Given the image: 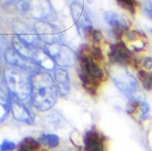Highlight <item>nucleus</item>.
Segmentation results:
<instances>
[{"label": "nucleus", "instance_id": "obj_9", "mask_svg": "<svg viewBox=\"0 0 152 151\" xmlns=\"http://www.w3.org/2000/svg\"><path fill=\"white\" fill-rule=\"evenodd\" d=\"M13 30L15 35L27 46L32 47H41L42 42L33 26H28L23 21L15 20L13 22Z\"/></svg>", "mask_w": 152, "mask_h": 151}, {"label": "nucleus", "instance_id": "obj_6", "mask_svg": "<svg viewBox=\"0 0 152 151\" xmlns=\"http://www.w3.org/2000/svg\"><path fill=\"white\" fill-rule=\"evenodd\" d=\"M70 13L71 17L76 24L77 32L81 36H90L93 31L92 22L85 10L83 5L78 1H73L70 4Z\"/></svg>", "mask_w": 152, "mask_h": 151}, {"label": "nucleus", "instance_id": "obj_1", "mask_svg": "<svg viewBox=\"0 0 152 151\" xmlns=\"http://www.w3.org/2000/svg\"><path fill=\"white\" fill-rule=\"evenodd\" d=\"M30 99L39 111L51 109L58 99V90L50 74L38 70L31 75Z\"/></svg>", "mask_w": 152, "mask_h": 151}, {"label": "nucleus", "instance_id": "obj_3", "mask_svg": "<svg viewBox=\"0 0 152 151\" xmlns=\"http://www.w3.org/2000/svg\"><path fill=\"white\" fill-rule=\"evenodd\" d=\"M18 9L24 17L36 21H54L57 19L49 0H23L18 5Z\"/></svg>", "mask_w": 152, "mask_h": 151}, {"label": "nucleus", "instance_id": "obj_13", "mask_svg": "<svg viewBox=\"0 0 152 151\" xmlns=\"http://www.w3.org/2000/svg\"><path fill=\"white\" fill-rule=\"evenodd\" d=\"M104 18L108 25L111 26L113 32L118 38H120L123 33L126 32L129 28V25L126 19L115 12L112 11L105 12Z\"/></svg>", "mask_w": 152, "mask_h": 151}, {"label": "nucleus", "instance_id": "obj_7", "mask_svg": "<svg viewBox=\"0 0 152 151\" xmlns=\"http://www.w3.org/2000/svg\"><path fill=\"white\" fill-rule=\"evenodd\" d=\"M33 27L44 46L61 42V35L58 26L51 22L36 21Z\"/></svg>", "mask_w": 152, "mask_h": 151}, {"label": "nucleus", "instance_id": "obj_23", "mask_svg": "<svg viewBox=\"0 0 152 151\" xmlns=\"http://www.w3.org/2000/svg\"><path fill=\"white\" fill-rule=\"evenodd\" d=\"M143 8L146 16L152 20V0H144Z\"/></svg>", "mask_w": 152, "mask_h": 151}, {"label": "nucleus", "instance_id": "obj_15", "mask_svg": "<svg viewBox=\"0 0 152 151\" xmlns=\"http://www.w3.org/2000/svg\"><path fill=\"white\" fill-rule=\"evenodd\" d=\"M53 78L58 90V94L61 97L67 96L70 91V80L67 71L64 68H57L55 69Z\"/></svg>", "mask_w": 152, "mask_h": 151}, {"label": "nucleus", "instance_id": "obj_19", "mask_svg": "<svg viewBox=\"0 0 152 151\" xmlns=\"http://www.w3.org/2000/svg\"><path fill=\"white\" fill-rule=\"evenodd\" d=\"M39 142L46 145L49 148H55L59 144V138L55 134H43L40 136Z\"/></svg>", "mask_w": 152, "mask_h": 151}, {"label": "nucleus", "instance_id": "obj_18", "mask_svg": "<svg viewBox=\"0 0 152 151\" xmlns=\"http://www.w3.org/2000/svg\"><path fill=\"white\" fill-rule=\"evenodd\" d=\"M40 147V143L33 138H26L19 145L18 151H37Z\"/></svg>", "mask_w": 152, "mask_h": 151}, {"label": "nucleus", "instance_id": "obj_22", "mask_svg": "<svg viewBox=\"0 0 152 151\" xmlns=\"http://www.w3.org/2000/svg\"><path fill=\"white\" fill-rule=\"evenodd\" d=\"M16 144L9 141V140H4L0 144V151H14L16 148Z\"/></svg>", "mask_w": 152, "mask_h": 151}, {"label": "nucleus", "instance_id": "obj_26", "mask_svg": "<svg viewBox=\"0 0 152 151\" xmlns=\"http://www.w3.org/2000/svg\"><path fill=\"white\" fill-rule=\"evenodd\" d=\"M143 66L146 68L148 70H150L152 68V58L150 57H147L145 58V59L143 60V63H142Z\"/></svg>", "mask_w": 152, "mask_h": 151}, {"label": "nucleus", "instance_id": "obj_12", "mask_svg": "<svg viewBox=\"0 0 152 151\" xmlns=\"http://www.w3.org/2000/svg\"><path fill=\"white\" fill-rule=\"evenodd\" d=\"M10 108L14 118L18 121L24 122L26 124H32L33 123L34 117L28 109L26 108L22 101L12 97V96H10Z\"/></svg>", "mask_w": 152, "mask_h": 151}, {"label": "nucleus", "instance_id": "obj_10", "mask_svg": "<svg viewBox=\"0 0 152 151\" xmlns=\"http://www.w3.org/2000/svg\"><path fill=\"white\" fill-rule=\"evenodd\" d=\"M85 151H106L104 136L96 129H89L84 136Z\"/></svg>", "mask_w": 152, "mask_h": 151}, {"label": "nucleus", "instance_id": "obj_8", "mask_svg": "<svg viewBox=\"0 0 152 151\" xmlns=\"http://www.w3.org/2000/svg\"><path fill=\"white\" fill-rule=\"evenodd\" d=\"M4 58L9 66L21 68V69L28 71L31 74L40 70V68L31 58L24 57L23 55L19 54L13 47H7L5 50Z\"/></svg>", "mask_w": 152, "mask_h": 151}, {"label": "nucleus", "instance_id": "obj_4", "mask_svg": "<svg viewBox=\"0 0 152 151\" xmlns=\"http://www.w3.org/2000/svg\"><path fill=\"white\" fill-rule=\"evenodd\" d=\"M112 79L117 88L129 100H135L137 102L145 101L144 95L139 88L137 79L127 70L115 72V75L112 76Z\"/></svg>", "mask_w": 152, "mask_h": 151}, {"label": "nucleus", "instance_id": "obj_2", "mask_svg": "<svg viewBox=\"0 0 152 151\" xmlns=\"http://www.w3.org/2000/svg\"><path fill=\"white\" fill-rule=\"evenodd\" d=\"M31 75L28 71L8 65L4 69V77L9 95L22 102L30 98Z\"/></svg>", "mask_w": 152, "mask_h": 151}, {"label": "nucleus", "instance_id": "obj_28", "mask_svg": "<svg viewBox=\"0 0 152 151\" xmlns=\"http://www.w3.org/2000/svg\"><path fill=\"white\" fill-rule=\"evenodd\" d=\"M18 1H19V2H20V1H23V0H18Z\"/></svg>", "mask_w": 152, "mask_h": 151}, {"label": "nucleus", "instance_id": "obj_14", "mask_svg": "<svg viewBox=\"0 0 152 151\" xmlns=\"http://www.w3.org/2000/svg\"><path fill=\"white\" fill-rule=\"evenodd\" d=\"M32 60L41 70L51 71L56 67V63L44 47H36L32 56Z\"/></svg>", "mask_w": 152, "mask_h": 151}, {"label": "nucleus", "instance_id": "obj_24", "mask_svg": "<svg viewBox=\"0 0 152 151\" xmlns=\"http://www.w3.org/2000/svg\"><path fill=\"white\" fill-rule=\"evenodd\" d=\"M140 118L145 119L149 111V106L146 101H142L140 105Z\"/></svg>", "mask_w": 152, "mask_h": 151}, {"label": "nucleus", "instance_id": "obj_20", "mask_svg": "<svg viewBox=\"0 0 152 151\" xmlns=\"http://www.w3.org/2000/svg\"><path fill=\"white\" fill-rule=\"evenodd\" d=\"M137 77H139V79L141 81L143 88L146 90H152V73L146 70H140L137 72Z\"/></svg>", "mask_w": 152, "mask_h": 151}, {"label": "nucleus", "instance_id": "obj_16", "mask_svg": "<svg viewBox=\"0 0 152 151\" xmlns=\"http://www.w3.org/2000/svg\"><path fill=\"white\" fill-rule=\"evenodd\" d=\"M12 46H13V48L17 50L19 54L23 55L26 58L32 59V56H33V53L36 47L27 46L23 41H21L16 35H14L12 37Z\"/></svg>", "mask_w": 152, "mask_h": 151}, {"label": "nucleus", "instance_id": "obj_25", "mask_svg": "<svg viewBox=\"0 0 152 151\" xmlns=\"http://www.w3.org/2000/svg\"><path fill=\"white\" fill-rule=\"evenodd\" d=\"M91 37L93 38V40L95 41L96 43H99L100 41L102 40V38H103V36H102V33L99 30L93 29V31L91 33Z\"/></svg>", "mask_w": 152, "mask_h": 151}, {"label": "nucleus", "instance_id": "obj_11", "mask_svg": "<svg viewBox=\"0 0 152 151\" xmlns=\"http://www.w3.org/2000/svg\"><path fill=\"white\" fill-rule=\"evenodd\" d=\"M109 58L113 63L121 66L131 63V53L123 42L110 46Z\"/></svg>", "mask_w": 152, "mask_h": 151}, {"label": "nucleus", "instance_id": "obj_5", "mask_svg": "<svg viewBox=\"0 0 152 151\" xmlns=\"http://www.w3.org/2000/svg\"><path fill=\"white\" fill-rule=\"evenodd\" d=\"M44 48L51 56L56 65L63 67H69L74 66L77 62L75 52L61 42L52 45H45Z\"/></svg>", "mask_w": 152, "mask_h": 151}, {"label": "nucleus", "instance_id": "obj_17", "mask_svg": "<svg viewBox=\"0 0 152 151\" xmlns=\"http://www.w3.org/2000/svg\"><path fill=\"white\" fill-rule=\"evenodd\" d=\"M10 96L9 94L0 93V123L3 122L10 111Z\"/></svg>", "mask_w": 152, "mask_h": 151}, {"label": "nucleus", "instance_id": "obj_21", "mask_svg": "<svg viewBox=\"0 0 152 151\" xmlns=\"http://www.w3.org/2000/svg\"><path fill=\"white\" fill-rule=\"evenodd\" d=\"M118 4L124 9L128 10L129 12L134 14L136 11L135 8V2L134 0H117Z\"/></svg>", "mask_w": 152, "mask_h": 151}, {"label": "nucleus", "instance_id": "obj_27", "mask_svg": "<svg viewBox=\"0 0 152 151\" xmlns=\"http://www.w3.org/2000/svg\"><path fill=\"white\" fill-rule=\"evenodd\" d=\"M1 58H2V56H1V51H0V61H1Z\"/></svg>", "mask_w": 152, "mask_h": 151}]
</instances>
